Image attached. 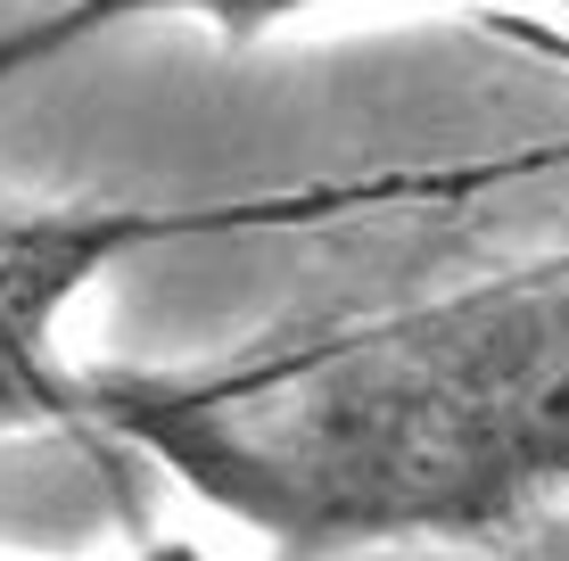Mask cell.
Segmentation results:
<instances>
[{
	"label": "cell",
	"mask_w": 569,
	"mask_h": 561,
	"mask_svg": "<svg viewBox=\"0 0 569 561\" xmlns=\"http://www.w3.org/2000/svg\"><path fill=\"white\" fill-rule=\"evenodd\" d=\"M83 404L281 553L512 545L569 495V257L214 363L83 372Z\"/></svg>",
	"instance_id": "6da1fadb"
},
{
	"label": "cell",
	"mask_w": 569,
	"mask_h": 561,
	"mask_svg": "<svg viewBox=\"0 0 569 561\" xmlns=\"http://www.w3.org/2000/svg\"><path fill=\"white\" fill-rule=\"evenodd\" d=\"M356 190H306V199H240V207H0V430H91L83 372L67 363L74 298L108 264L199 231L339 207Z\"/></svg>",
	"instance_id": "7a4b0ae2"
},
{
	"label": "cell",
	"mask_w": 569,
	"mask_h": 561,
	"mask_svg": "<svg viewBox=\"0 0 569 561\" xmlns=\"http://www.w3.org/2000/svg\"><path fill=\"white\" fill-rule=\"evenodd\" d=\"M298 9H330V0H58L50 17L0 33V91L26 83L42 58L91 42V33H108V26H132V17H199V26H214L223 50H248L257 33H272ZM528 9H569V0H528Z\"/></svg>",
	"instance_id": "3957f363"
},
{
	"label": "cell",
	"mask_w": 569,
	"mask_h": 561,
	"mask_svg": "<svg viewBox=\"0 0 569 561\" xmlns=\"http://www.w3.org/2000/svg\"><path fill=\"white\" fill-rule=\"evenodd\" d=\"M132 561H207L199 545H182V537H157V545H141Z\"/></svg>",
	"instance_id": "277c9868"
}]
</instances>
